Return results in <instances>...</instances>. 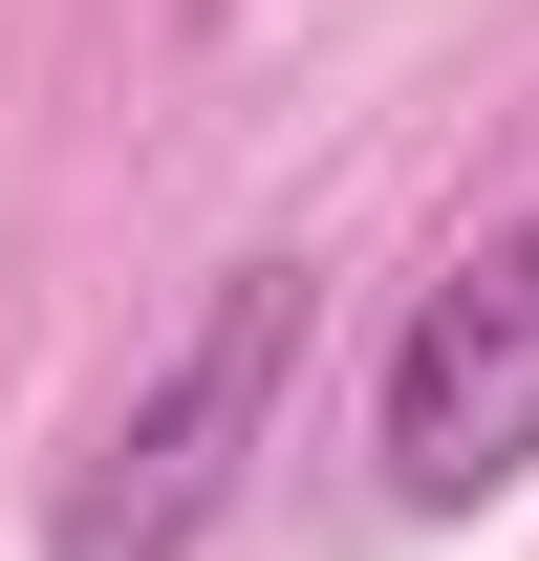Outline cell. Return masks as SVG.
<instances>
[{
  "instance_id": "obj_1",
  "label": "cell",
  "mask_w": 539,
  "mask_h": 561,
  "mask_svg": "<svg viewBox=\"0 0 539 561\" xmlns=\"http://www.w3.org/2000/svg\"><path fill=\"white\" fill-rule=\"evenodd\" d=\"M280 367H302V238H260V260L195 280V324L130 367V411L66 454V496H44V561H195L216 496L260 476L280 432Z\"/></svg>"
},
{
  "instance_id": "obj_2",
  "label": "cell",
  "mask_w": 539,
  "mask_h": 561,
  "mask_svg": "<svg viewBox=\"0 0 539 561\" xmlns=\"http://www.w3.org/2000/svg\"><path fill=\"white\" fill-rule=\"evenodd\" d=\"M367 454H389L410 518H474V496L539 476V195L474 216L454 260L410 280L389 367H367Z\"/></svg>"
}]
</instances>
